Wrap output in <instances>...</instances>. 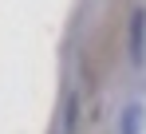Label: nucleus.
I'll list each match as a JSON object with an SVG mask.
<instances>
[{
  "mask_svg": "<svg viewBox=\"0 0 146 134\" xmlns=\"http://www.w3.org/2000/svg\"><path fill=\"white\" fill-rule=\"evenodd\" d=\"M138 126H142V111L130 107V111L122 114V134H138Z\"/></svg>",
  "mask_w": 146,
  "mask_h": 134,
  "instance_id": "7ed1b4c3",
  "label": "nucleus"
},
{
  "mask_svg": "<svg viewBox=\"0 0 146 134\" xmlns=\"http://www.w3.org/2000/svg\"><path fill=\"white\" fill-rule=\"evenodd\" d=\"M146 55V8H134L130 16V63H142Z\"/></svg>",
  "mask_w": 146,
  "mask_h": 134,
  "instance_id": "f257e3e1",
  "label": "nucleus"
},
{
  "mask_svg": "<svg viewBox=\"0 0 146 134\" xmlns=\"http://www.w3.org/2000/svg\"><path fill=\"white\" fill-rule=\"evenodd\" d=\"M75 126H79V95H67V103H63V134H75Z\"/></svg>",
  "mask_w": 146,
  "mask_h": 134,
  "instance_id": "f03ea898",
  "label": "nucleus"
}]
</instances>
